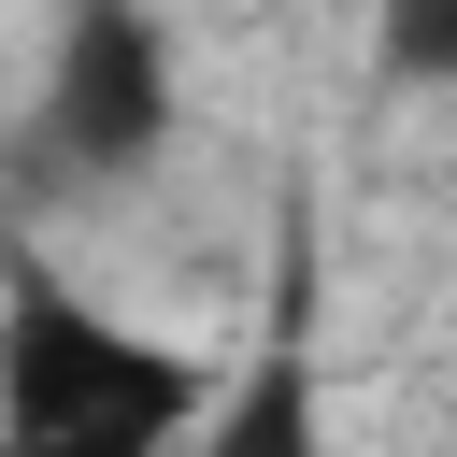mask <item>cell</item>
<instances>
[{
  "label": "cell",
  "mask_w": 457,
  "mask_h": 457,
  "mask_svg": "<svg viewBox=\"0 0 457 457\" xmlns=\"http://www.w3.org/2000/svg\"><path fill=\"white\" fill-rule=\"evenodd\" d=\"M171 114H186V71H171L157 0H57V43H43V157L71 186H143L171 157Z\"/></svg>",
  "instance_id": "7a4b0ae2"
},
{
  "label": "cell",
  "mask_w": 457,
  "mask_h": 457,
  "mask_svg": "<svg viewBox=\"0 0 457 457\" xmlns=\"http://www.w3.org/2000/svg\"><path fill=\"white\" fill-rule=\"evenodd\" d=\"M386 86H457V0H371Z\"/></svg>",
  "instance_id": "277c9868"
},
{
  "label": "cell",
  "mask_w": 457,
  "mask_h": 457,
  "mask_svg": "<svg viewBox=\"0 0 457 457\" xmlns=\"http://www.w3.org/2000/svg\"><path fill=\"white\" fill-rule=\"evenodd\" d=\"M214 386V357L129 328L57 257L0 243V457H186Z\"/></svg>",
  "instance_id": "6da1fadb"
},
{
  "label": "cell",
  "mask_w": 457,
  "mask_h": 457,
  "mask_svg": "<svg viewBox=\"0 0 457 457\" xmlns=\"http://www.w3.org/2000/svg\"><path fill=\"white\" fill-rule=\"evenodd\" d=\"M186 457H328V386H314V271H300V243H286L271 328L243 343V371L214 386V414L186 428Z\"/></svg>",
  "instance_id": "3957f363"
}]
</instances>
